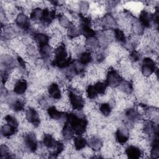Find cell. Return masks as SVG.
<instances>
[{
  "instance_id": "1",
  "label": "cell",
  "mask_w": 159,
  "mask_h": 159,
  "mask_svg": "<svg viewBox=\"0 0 159 159\" xmlns=\"http://www.w3.org/2000/svg\"><path fill=\"white\" fill-rule=\"evenodd\" d=\"M65 119L71 124L76 135H82L86 132L88 120L85 116H79L73 112L66 113Z\"/></svg>"
},
{
  "instance_id": "2",
  "label": "cell",
  "mask_w": 159,
  "mask_h": 159,
  "mask_svg": "<svg viewBox=\"0 0 159 159\" xmlns=\"http://www.w3.org/2000/svg\"><path fill=\"white\" fill-rule=\"evenodd\" d=\"M55 57L52 63L53 66L61 69L68 67L73 61L70 57L64 43H61L54 50Z\"/></svg>"
},
{
  "instance_id": "3",
  "label": "cell",
  "mask_w": 159,
  "mask_h": 159,
  "mask_svg": "<svg viewBox=\"0 0 159 159\" xmlns=\"http://www.w3.org/2000/svg\"><path fill=\"white\" fill-rule=\"evenodd\" d=\"M122 80L123 78L119 72L113 68H111L107 72L105 83L107 86L116 88L118 87Z\"/></svg>"
},
{
  "instance_id": "4",
  "label": "cell",
  "mask_w": 159,
  "mask_h": 159,
  "mask_svg": "<svg viewBox=\"0 0 159 159\" xmlns=\"http://www.w3.org/2000/svg\"><path fill=\"white\" fill-rule=\"evenodd\" d=\"M68 98L70 104L73 109L80 111L84 107V99L73 89H70L68 91Z\"/></svg>"
},
{
  "instance_id": "5",
  "label": "cell",
  "mask_w": 159,
  "mask_h": 159,
  "mask_svg": "<svg viewBox=\"0 0 159 159\" xmlns=\"http://www.w3.org/2000/svg\"><path fill=\"white\" fill-rule=\"evenodd\" d=\"M157 70L155 61L150 57H145L143 59L141 65V71L145 77H149Z\"/></svg>"
},
{
  "instance_id": "6",
  "label": "cell",
  "mask_w": 159,
  "mask_h": 159,
  "mask_svg": "<svg viewBox=\"0 0 159 159\" xmlns=\"http://www.w3.org/2000/svg\"><path fill=\"white\" fill-rule=\"evenodd\" d=\"M25 149L29 153H34L37 149L38 142L35 135L32 132L26 134L24 137Z\"/></svg>"
},
{
  "instance_id": "7",
  "label": "cell",
  "mask_w": 159,
  "mask_h": 159,
  "mask_svg": "<svg viewBox=\"0 0 159 159\" xmlns=\"http://www.w3.org/2000/svg\"><path fill=\"white\" fill-rule=\"evenodd\" d=\"M15 22L16 26L20 30H27L30 29V22L29 18L23 12H20L16 17Z\"/></svg>"
},
{
  "instance_id": "8",
  "label": "cell",
  "mask_w": 159,
  "mask_h": 159,
  "mask_svg": "<svg viewBox=\"0 0 159 159\" xmlns=\"http://www.w3.org/2000/svg\"><path fill=\"white\" fill-rule=\"evenodd\" d=\"M116 141L119 144H125L129 139V131L125 126H122L118 128L115 134Z\"/></svg>"
},
{
  "instance_id": "9",
  "label": "cell",
  "mask_w": 159,
  "mask_h": 159,
  "mask_svg": "<svg viewBox=\"0 0 159 159\" xmlns=\"http://www.w3.org/2000/svg\"><path fill=\"white\" fill-rule=\"evenodd\" d=\"M25 118L29 122L34 125L35 127H38L40 123L39 113L33 107H29L26 109Z\"/></svg>"
},
{
  "instance_id": "10",
  "label": "cell",
  "mask_w": 159,
  "mask_h": 159,
  "mask_svg": "<svg viewBox=\"0 0 159 159\" xmlns=\"http://www.w3.org/2000/svg\"><path fill=\"white\" fill-rule=\"evenodd\" d=\"M56 16L57 14L55 10H50L48 8L43 9L40 24L44 26L49 25L55 19Z\"/></svg>"
},
{
  "instance_id": "11",
  "label": "cell",
  "mask_w": 159,
  "mask_h": 159,
  "mask_svg": "<svg viewBox=\"0 0 159 159\" xmlns=\"http://www.w3.org/2000/svg\"><path fill=\"white\" fill-rule=\"evenodd\" d=\"M125 153L128 158L132 159H137L142 157L143 155V151L139 147L135 145H129L125 150Z\"/></svg>"
},
{
  "instance_id": "12",
  "label": "cell",
  "mask_w": 159,
  "mask_h": 159,
  "mask_svg": "<svg viewBox=\"0 0 159 159\" xmlns=\"http://www.w3.org/2000/svg\"><path fill=\"white\" fill-rule=\"evenodd\" d=\"M1 66L4 68L5 70H9L14 68L16 65V61L15 59L10 55L4 54L1 56Z\"/></svg>"
},
{
  "instance_id": "13",
  "label": "cell",
  "mask_w": 159,
  "mask_h": 159,
  "mask_svg": "<svg viewBox=\"0 0 159 159\" xmlns=\"http://www.w3.org/2000/svg\"><path fill=\"white\" fill-rule=\"evenodd\" d=\"M101 24L104 29H114L117 23L114 17L111 14H106L101 19Z\"/></svg>"
},
{
  "instance_id": "14",
  "label": "cell",
  "mask_w": 159,
  "mask_h": 159,
  "mask_svg": "<svg viewBox=\"0 0 159 159\" xmlns=\"http://www.w3.org/2000/svg\"><path fill=\"white\" fill-rule=\"evenodd\" d=\"M48 93L50 98L54 100H59L61 98V89L56 83H53L48 86Z\"/></svg>"
},
{
  "instance_id": "15",
  "label": "cell",
  "mask_w": 159,
  "mask_h": 159,
  "mask_svg": "<svg viewBox=\"0 0 159 159\" xmlns=\"http://www.w3.org/2000/svg\"><path fill=\"white\" fill-rule=\"evenodd\" d=\"M138 20L144 28H148L151 26V23L152 22V14L146 10H142L140 13Z\"/></svg>"
},
{
  "instance_id": "16",
  "label": "cell",
  "mask_w": 159,
  "mask_h": 159,
  "mask_svg": "<svg viewBox=\"0 0 159 159\" xmlns=\"http://www.w3.org/2000/svg\"><path fill=\"white\" fill-rule=\"evenodd\" d=\"M47 113L49 117L53 120H60L65 118L66 113L61 111L58 110V109L54 106H51L47 108Z\"/></svg>"
},
{
  "instance_id": "17",
  "label": "cell",
  "mask_w": 159,
  "mask_h": 159,
  "mask_svg": "<svg viewBox=\"0 0 159 159\" xmlns=\"http://www.w3.org/2000/svg\"><path fill=\"white\" fill-rule=\"evenodd\" d=\"M27 89V83L25 80H18L16 81L14 87L13 91L16 94H24Z\"/></svg>"
},
{
  "instance_id": "18",
  "label": "cell",
  "mask_w": 159,
  "mask_h": 159,
  "mask_svg": "<svg viewBox=\"0 0 159 159\" xmlns=\"http://www.w3.org/2000/svg\"><path fill=\"white\" fill-rule=\"evenodd\" d=\"M17 132V127L7 123L4 124L1 127V134L4 137H10Z\"/></svg>"
},
{
  "instance_id": "19",
  "label": "cell",
  "mask_w": 159,
  "mask_h": 159,
  "mask_svg": "<svg viewBox=\"0 0 159 159\" xmlns=\"http://www.w3.org/2000/svg\"><path fill=\"white\" fill-rule=\"evenodd\" d=\"M80 34L86 38L96 37V32L91 28V24H80Z\"/></svg>"
},
{
  "instance_id": "20",
  "label": "cell",
  "mask_w": 159,
  "mask_h": 159,
  "mask_svg": "<svg viewBox=\"0 0 159 159\" xmlns=\"http://www.w3.org/2000/svg\"><path fill=\"white\" fill-rule=\"evenodd\" d=\"M75 132L71 124L67 121L65 122L64 125L62 129V135L65 140H69L74 136Z\"/></svg>"
},
{
  "instance_id": "21",
  "label": "cell",
  "mask_w": 159,
  "mask_h": 159,
  "mask_svg": "<svg viewBox=\"0 0 159 159\" xmlns=\"http://www.w3.org/2000/svg\"><path fill=\"white\" fill-rule=\"evenodd\" d=\"M34 39L39 46L48 44L50 41L49 36L43 32H35L34 34Z\"/></svg>"
},
{
  "instance_id": "22",
  "label": "cell",
  "mask_w": 159,
  "mask_h": 159,
  "mask_svg": "<svg viewBox=\"0 0 159 159\" xmlns=\"http://www.w3.org/2000/svg\"><path fill=\"white\" fill-rule=\"evenodd\" d=\"M125 116L131 122H136L140 119V115L134 108L128 109L125 112Z\"/></svg>"
},
{
  "instance_id": "23",
  "label": "cell",
  "mask_w": 159,
  "mask_h": 159,
  "mask_svg": "<svg viewBox=\"0 0 159 159\" xmlns=\"http://www.w3.org/2000/svg\"><path fill=\"white\" fill-rule=\"evenodd\" d=\"M88 145L93 150L98 152L101 148L102 146V142L99 138L97 137H91L88 141Z\"/></svg>"
},
{
  "instance_id": "24",
  "label": "cell",
  "mask_w": 159,
  "mask_h": 159,
  "mask_svg": "<svg viewBox=\"0 0 159 159\" xmlns=\"http://www.w3.org/2000/svg\"><path fill=\"white\" fill-rule=\"evenodd\" d=\"M73 144L76 150L79 151L85 148V147L88 144V141L84 137H82L81 135H77L76 137H74Z\"/></svg>"
},
{
  "instance_id": "25",
  "label": "cell",
  "mask_w": 159,
  "mask_h": 159,
  "mask_svg": "<svg viewBox=\"0 0 159 159\" xmlns=\"http://www.w3.org/2000/svg\"><path fill=\"white\" fill-rule=\"evenodd\" d=\"M39 54L42 58L44 60L48 59L52 52V47L49 44H45L39 46Z\"/></svg>"
},
{
  "instance_id": "26",
  "label": "cell",
  "mask_w": 159,
  "mask_h": 159,
  "mask_svg": "<svg viewBox=\"0 0 159 159\" xmlns=\"http://www.w3.org/2000/svg\"><path fill=\"white\" fill-rule=\"evenodd\" d=\"M64 150V144L61 141L57 140L54 147L50 151V157H57Z\"/></svg>"
},
{
  "instance_id": "27",
  "label": "cell",
  "mask_w": 159,
  "mask_h": 159,
  "mask_svg": "<svg viewBox=\"0 0 159 159\" xmlns=\"http://www.w3.org/2000/svg\"><path fill=\"white\" fill-rule=\"evenodd\" d=\"M114 36L116 41L123 45H124L127 41V37L124 31L118 28H116L114 29Z\"/></svg>"
},
{
  "instance_id": "28",
  "label": "cell",
  "mask_w": 159,
  "mask_h": 159,
  "mask_svg": "<svg viewBox=\"0 0 159 159\" xmlns=\"http://www.w3.org/2000/svg\"><path fill=\"white\" fill-rule=\"evenodd\" d=\"M4 37L6 39H11L15 37L18 34L19 31L17 30V28L13 26H7L4 27Z\"/></svg>"
},
{
  "instance_id": "29",
  "label": "cell",
  "mask_w": 159,
  "mask_h": 159,
  "mask_svg": "<svg viewBox=\"0 0 159 159\" xmlns=\"http://www.w3.org/2000/svg\"><path fill=\"white\" fill-rule=\"evenodd\" d=\"M42 13H43V9L39 7H36L31 11L30 14V18L34 22L40 24L42 17Z\"/></svg>"
},
{
  "instance_id": "30",
  "label": "cell",
  "mask_w": 159,
  "mask_h": 159,
  "mask_svg": "<svg viewBox=\"0 0 159 159\" xmlns=\"http://www.w3.org/2000/svg\"><path fill=\"white\" fill-rule=\"evenodd\" d=\"M92 60L93 58L91 52L89 51H84L80 53L79 58L78 60L85 66H86L92 61Z\"/></svg>"
},
{
  "instance_id": "31",
  "label": "cell",
  "mask_w": 159,
  "mask_h": 159,
  "mask_svg": "<svg viewBox=\"0 0 159 159\" xmlns=\"http://www.w3.org/2000/svg\"><path fill=\"white\" fill-rule=\"evenodd\" d=\"M56 142L57 140H55L53 136L49 134H44L42 139V143L43 145L48 149H52L54 147Z\"/></svg>"
},
{
  "instance_id": "32",
  "label": "cell",
  "mask_w": 159,
  "mask_h": 159,
  "mask_svg": "<svg viewBox=\"0 0 159 159\" xmlns=\"http://www.w3.org/2000/svg\"><path fill=\"white\" fill-rule=\"evenodd\" d=\"M86 45L90 49H97L99 47V42L96 37H91L86 39L85 40Z\"/></svg>"
},
{
  "instance_id": "33",
  "label": "cell",
  "mask_w": 159,
  "mask_h": 159,
  "mask_svg": "<svg viewBox=\"0 0 159 159\" xmlns=\"http://www.w3.org/2000/svg\"><path fill=\"white\" fill-rule=\"evenodd\" d=\"M118 87L120 91L129 94H130L133 91L132 84L129 81H124L123 80L122 81L118 86Z\"/></svg>"
},
{
  "instance_id": "34",
  "label": "cell",
  "mask_w": 159,
  "mask_h": 159,
  "mask_svg": "<svg viewBox=\"0 0 159 159\" xmlns=\"http://www.w3.org/2000/svg\"><path fill=\"white\" fill-rule=\"evenodd\" d=\"M132 29L134 32L138 35H142L144 33V27L141 24V23L139 21L138 19H133L132 20Z\"/></svg>"
},
{
  "instance_id": "35",
  "label": "cell",
  "mask_w": 159,
  "mask_h": 159,
  "mask_svg": "<svg viewBox=\"0 0 159 159\" xmlns=\"http://www.w3.org/2000/svg\"><path fill=\"white\" fill-rule=\"evenodd\" d=\"M152 147L150 150V155L152 158H158L159 157V146L158 139H155L152 142Z\"/></svg>"
},
{
  "instance_id": "36",
  "label": "cell",
  "mask_w": 159,
  "mask_h": 159,
  "mask_svg": "<svg viewBox=\"0 0 159 159\" xmlns=\"http://www.w3.org/2000/svg\"><path fill=\"white\" fill-rule=\"evenodd\" d=\"M25 104L22 99H16L12 101L11 104V107L16 112H19L24 109Z\"/></svg>"
},
{
  "instance_id": "37",
  "label": "cell",
  "mask_w": 159,
  "mask_h": 159,
  "mask_svg": "<svg viewBox=\"0 0 159 159\" xmlns=\"http://www.w3.org/2000/svg\"><path fill=\"white\" fill-rule=\"evenodd\" d=\"M80 35L81 34H80V29L74 26V25L73 26H71V27H70L69 29H68L67 35L70 39H76L78 37H79Z\"/></svg>"
},
{
  "instance_id": "38",
  "label": "cell",
  "mask_w": 159,
  "mask_h": 159,
  "mask_svg": "<svg viewBox=\"0 0 159 159\" xmlns=\"http://www.w3.org/2000/svg\"><path fill=\"white\" fill-rule=\"evenodd\" d=\"M58 20L59 23L61 26H62L64 28L69 29L71 26L73 25L72 22L69 20L68 18H67L64 15H58Z\"/></svg>"
},
{
  "instance_id": "39",
  "label": "cell",
  "mask_w": 159,
  "mask_h": 159,
  "mask_svg": "<svg viewBox=\"0 0 159 159\" xmlns=\"http://www.w3.org/2000/svg\"><path fill=\"white\" fill-rule=\"evenodd\" d=\"M99 111L103 116H108L110 115L112 111L111 105L107 102L102 103L99 106Z\"/></svg>"
},
{
  "instance_id": "40",
  "label": "cell",
  "mask_w": 159,
  "mask_h": 159,
  "mask_svg": "<svg viewBox=\"0 0 159 159\" xmlns=\"http://www.w3.org/2000/svg\"><path fill=\"white\" fill-rule=\"evenodd\" d=\"M86 94L89 99H93L98 97L99 95L94 84H89L86 88Z\"/></svg>"
},
{
  "instance_id": "41",
  "label": "cell",
  "mask_w": 159,
  "mask_h": 159,
  "mask_svg": "<svg viewBox=\"0 0 159 159\" xmlns=\"http://www.w3.org/2000/svg\"><path fill=\"white\" fill-rule=\"evenodd\" d=\"M0 153H1V158H2V159L11 158L10 149L6 144L1 145Z\"/></svg>"
},
{
  "instance_id": "42",
  "label": "cell",
  "mask_w": 159,
  "mask_h": 159,
  "mask_svg": "<svg viewBox=\"0 0 159 159\" xmlns=\"http://www.w3.org/2000/svg\"><path fill=\"white\" fill-rule=\"evenodd\" d=\"M94 86L99 95H102V94H105L106 88L107 86L105 83L98 81V82H96V83H94Z\"/></svg>"
},
{
  "instance_id": "43",
  "label": "cell",
  "mask_w": 159,
  "mask_h": 159,
  "mask_svg": "<svg viewBox=\"0 0 159 159\" xmlns=\"http://www.w3.org/2000/svg\"><path fill=\"white\" fill-rule=\"evenodd\" d=\"M4 120L6 121V122L9 124H11L12 125L18 127V121L16 119L15 117L11 114H7L4 117Z\"/></svg>"
},
{
  "instance_id": "44",
  "label": "cell",
  "mask_w": 159,
  "mask_h": 159,
  "mask_svg": "<svg viewBox=\"0 0 159 159\" xmlns=\"http://www.w3.org/2000/svg\"><path fill=\"white\" fill-rule=\"evenodd\" d=\"M140 54L136 50H133L129 55V59L132 62H137L140 59Z\"/></svg>"
},
{
  "instance_id": "45",
  "label": "cell",
  "mask_w": 159,
  "mask_h": 159,
  "mask_svg": "<svg viewBox=\"0 0 159 159\" xmlns=\"http://www.w3.org/2000/svg\"><path fill=\"white\" fill-rule=\"evenodd\" d=\"M1 81H2V84H5L9 79V73H8L7 71L1 69Z\"/></svg>"
},
{
  "instance_id": "46",
  "label": "cell",
  "mask_w": 159,
  "mask_h": 159,
  "mask_svg": "<svg viewBox=\"0 0 159 159\" xmlns=\"http://www.w3.org/2000/svg\"><path fill=\"white\" fill-rule=\"evenodd\" d=\"M80 9L82 12H86L89 9V4L86 1H81L79 4Z\"/></svg>"
},
{
  "instance_id": "47",
  "label": "cell",
  "mask_w": 159,
  "mask_h": 159,
  "mask_svg": "<svg viewBox=\"0 0 159 159\" xmlns=\"http://www.w3.org/2000/svg\"><path fill=\"white\" fill-rule=\"evenodd\" d=\"M39 103L43 107H47L48 108L49 107L48 106V101L47 99L44 96L41 97V98H39Z\"/></svg>"
}]
</instances>
